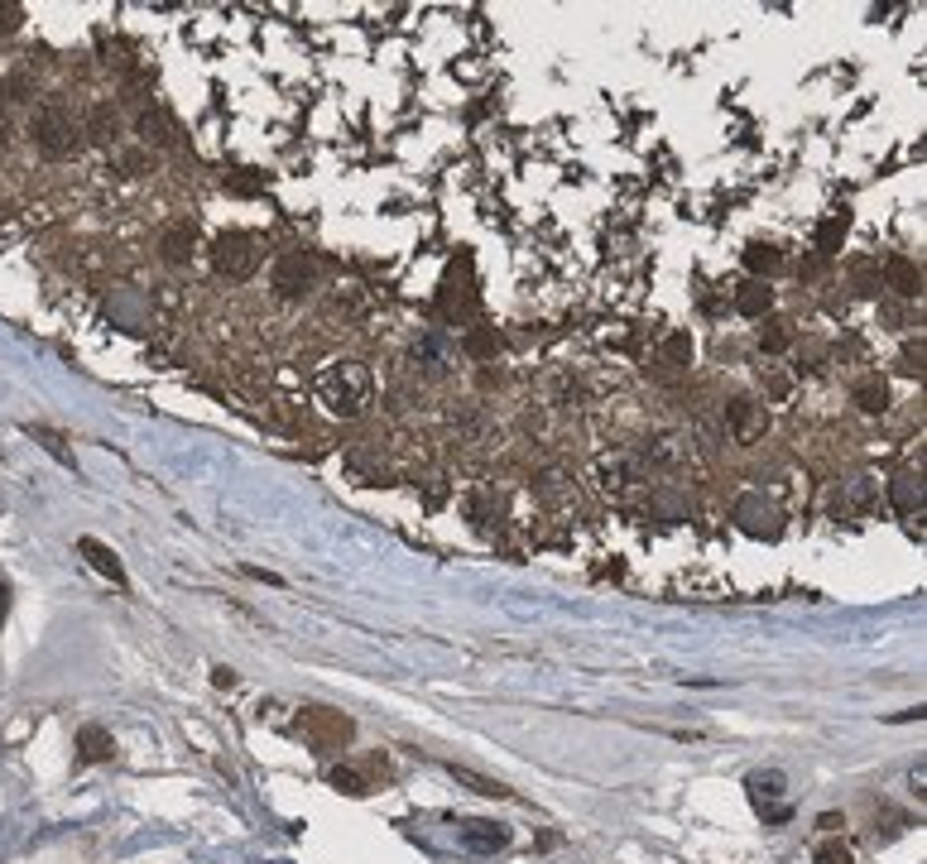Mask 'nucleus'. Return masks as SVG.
I'll return each instance as SVG.
<instances>
[{"mask_svg": "<svg viewBox=\"0 0 927 864\" xmlns=\"http://www.w3.org/2000/svg\"><path fill=\"white\" fill-rule=\"evenodd\" d=\"M92 140H97V144L116 140V116H111L106 106H97V111H92Z\"/></svg>", "mask_w": 927, "mask_h": 864, "instance_id": "18", "label": "nucleus"}, {"mask_svg": "<svg viewBox=\"0 0 927 864\" xmlns=\"http://www.w3.org/2000/svg\"><path fill=\"white\" fill-rule=\"evenodd\" d=\"M745 264L755 269V274H774L783 264V255H779V245H769V240H755L750 250H745Z\"/></svg>", "mask_w": 927, "mask_h": 864, "instance_id": "14", "label": "nucleus"}, {"mask_svg": "<svg viewBox=\"0 0 927 864\" xmlns=\"http://www.w3.org/2000/svg\"><path fill=\"white\" fill-rule=\"evenodd\" d=\"M851 394H855V404L865 408V413H884V408H889V384L879 380V375H865Z\"/></svg>", "mask_w": 927, "mask_h": 864, "instance_id": "13", "label": "nucleus"}, {"mask_svg": "<svg viewBox=\"0 0 927 864\" xmlns=\"http://www.w3.org/2000/svg\"><path fill=\"white\" fill-rule=\"evenodd\" d=\"M822 360H827V346H822V341H807V370H812V375L822 370Z\"/></svg>", "mask_w": 927, "mask_h": 864, "instance_id": "26", "label": "nucleus"}, {"mask_svg": "<svg viewBox=\"0 0 927 864\" xmlns=\"http://www.w3.org/2000/svg\"><path fill=\"white\" fill-rule=\"evenodd\" d=\"M899 370H903V375H923V336L903 346V356H899Z\"/></svg>", "mask_w": 927, "mask_h": 864, "instance_id": "19", "label": "nucleus"}, {"mask_svg": "<svg viewBox=\"0 0 927 864\" xmlns=\"http://www.w3.org/2000/svg\"><path fill=\"white\" fill-rule=\"evenodd\" d=\"M212 260H217V269L226 279H250V274L260 269V240L245 236V231H231V236L217 240Z\"/></svg>", "mask_w": 927, "mask_h": 864, "instance_id": "2", "label": "nucleus"}, {"mask_svg": "<svg viewBox=\"0 0 927 864\" xmlns=\"http://www.w3.org/2000/svg\"><path fill=\"white\" fill-rule=\"evenodd\" d=\"M298 725H303V735L318 744V749H342V744L351 740V730H356L342 711H327V706H303V720H298Z\"/></svg>", "mask_w": 927, "mask_h": 864, "instance_id": "3", "label": "nucleus"}, {"mask_svg": "<svg viewBox=\"0 0 927 864\" xmlns=\"http://www.w3.org/2000/svg\"><path fill=\"white\" fill-rule=\"evenodd\" d=\"M462 836L476 845V850H500L505 840H510V831H490V821H466Z\"/></svg>", "mask_w": 927, "mask_h": 864, "instance_id": "15", "label": "nucleus"}, {"mask_svg": "<svg viewBox=\"0 0 927 864\" xmlns=\"http://www.w3.org/2000/svg\"><path fill=\"white\" fill-rule=\"evenodd\" d=\"M462 783H471V788L481 792V797H510V788L505 783H495V778H481V773H471V768H452Z\"/></svg>", "mask_w": 927, "mask_h": 864, "instance_id": "16", "label": "nucleus"}, {"mask_svg": "<svg viewBox=\"0 0 927 864\" xmlns=\"http://www.w3.org/2000/svg\"><path fill=\"white\" fill-rule=\"evenodd\" d=\"M140 130H145V140H159V144H169V140H173L169 130H164V120H159V116H149V111L140 116Z\"/></svg>", "mask_w": 927, "mask_h": 864, "instance_id": "23", "label": "nucleus"}, {"mask_svg": "<svg viewBox=\"0 0 927 864\" xmlns=\"http://www.w3.org/2000/svg\"><path fill=\"white\" fill-rule=\"evenodd\" d=\"M884 284L894 288V293H903V298H918L923 293V269L908 260V255H889L884 260Z\"/></svg>", "mask_w": 927, "mask_h": 864, "instance_id": "5", "label": "nucleus"}, {"mask_svg": "<svg viewBox=\"0 0 927 864\" xmlns=\"http://www.w3.org/2000/svg\"><path fill=\"white\" fill-rule=\"evenodd\" d=\"M332 783H337L342 792H351V797H361V792H370V783L361 778V773H351V768H337V773H332Z\"/></svg>", "mask_w": 927, "mask_h": 864, "instance_id": "20", "label": "nucleus"}, {"mask_svg": "<svg viewBox=\"0 0 927 864\" xmlns=\"http://www.w3.org/2000/svg\"><path fill=\"white\" fill-rule=\"evenodd\" d=\"M29 432H34V437H39V442H44V447H49V452H53V456H58V461H73V456H68V452H63V442H58V437H53V432H49V428H29Z\"/></svg>", "mask_w": 927, "mask_h": 864, "instance_id": "25", "label": "nucleus"}, {"mask_svg": "<svg viewBox=\"0 0 927 864\" xmlns=\"http://www.w3.org/2000/svg\"><path fill=\"white\" fill-rule=\"evenodd\" d=\"M846 231H851V212L841 207V212H831L827 221H822V231H817V250H822V255H836V250L846 245Z\"/></svg>", "mask_w": 927, "mask_h": 864, "instance_id": "11", "label": "nucleus"}, {"mask_svg": "<svg viewBox=\"0 0 927 864\" xmlns=\"http://www.w3.org/2000/svg\"><path fill=\"white\" fill-rule=\"evenodd\" d=\"M769 308H774V288L764 284V279L740 284V293H735V312H745V317H764Z\"/></svg>", "mask_w": 927, "mask_h": 864, "instance_id": "9", "label": "nucleus"}, {"mask_svg": "<svg viewBox=\"0 0 927 864\" xmlns=\"http://www.w3.org/2000/svg\"><path fill=\"white\" fill-rule=\"evenodd\" d=\"M466 346H471V351H476V356H486V351H495V336H471V341H466Z\"/></svg>", "mask_w": 927, "mask_h": 864, "instance_id": "27", "label": "nucleus"}, {"mask_svg": "<svg viewBox=\"0 0 927 864\" xmlns=\"http://www.w3.org/2000/svg\"><path fill=\"white\" fill-rule=\"evenodd\" d=\"M212 682H217V687H231V682H236V672H231V668H217V677H212Z\"/></svg>", "mask_w": 927, "mask_h": 864, "instance_id": "28", "label": "nucleus"}, {"mask_svg": "<svg viewBox=\"0 0 927 864\" xmlns=\"http://www.w3.org/2000/svg\"><path fill=\"white\" fill-rule=\"evenodd\" d=\"M759 346H764V356L788 351V346H793V322H788V317H764V327H759Z\"/></svg>", "mask_w": 927, "mask_h": 864, "instance_id": "12", "label": "nucleus"}, {"mask_svg": "<svg viewBox=\"0 0 927 864\" xmlns=\"http://www.w3.org/2000/svg\"><path fill=\"white\" fill-rule=\"evenodd\" d=\"M663 360H668V365H687V360H692V341H687V332H673L668 341H663Z\"/></svg>", "mask_w": 927, "mask_h": 864, "instance_id": "17", "label": "nucleus"}, {"mask_svg": "<svg viewBox=\"0 0 927 864\" xmlns=\"http://www.w3.org/2000/svg\"><path fill=\"white\" fill-rule=\"evenodd\" d=\"M726 423H731V432L740 442H755L759 432H764V408L755 399H731L726 404Z\"/></svg>", "mask_w": 927, "mask_h": 864, "instance_id": "6", "label": "nucleus"}, {"mask_svg": "<svg viewBox=\"0 0 927 864\" xmlns=\"http://www.w3.org/2000/svg\"><path fill=\"white\" fill-rule=\"evenodd\" d=\"M29 135H34V144H39V154L63 159V154H73L77 125H73V116H68L63 106H39L34 120H29Z\"/></svg>", "mask_w": 927, "mask_h": 864, "instance_id": "1", "label": "nucleus"}, {"mask_svg": "<svg viewBox=\"0 0 927 864\" xmlns=\"http://www.w3.org/2000/svg\"><path fill=\"white\" fill-rule=\"evenodd\" d=\"M313 260H303V255H284V260L274 264V288L284 293V298H298V293H308L313 288Z\"/></svg>", "mask_w": 927, "mask_h": 864, "instance_id": "4", "label": "nucleus"}, {"mask_svg": "<svg viewBox=\"0 0 927 864\" xmlns=\"http://www.w3.org/2000/svg\"><path fill=\"white\" fill-rule=\"evenodd\" d=\"M25 24V5H0V34H15Z\"/></svg>", "mask_w": 927, "mask_h": 864, "instance_id": "22", "label": "nucleus"}, {"mask_svg": "<svg viewBox=\"0 0 927 864\" xmlns=\"http://www.w3.org/2000/svg\"><path fill=\"white\" fill-rule=\"evenodd\" d=\"M77 552H82V557H87V562H92V567H97L101 576H111L116 586H125V567H121V557H116V552L106 548V543H97V538H82V543H77Z\"/></svg>", "mask_w": 927, "mask_h": 864, "instance_id": "8", "label": "nucleus"}, {"mask_svg": "<svg viewBox=\"0 0 927 864\" xmlns=\"http://www.w3.org/2000/svg\"><path fill=\"white\" fill-rule=\"evenodd\" d=\"M817 864H855V860H851V850H846L841 840H827V845L817 850Z\"/></svg>", "mask_w": 927, "mask_h": 864, "instance_id": "21", "label": "nucleus"}, {"mask_svg": "<svg viewBox=\"0 0 927 864\" xmlns=\"http://www.w3.org/2000/svg\"><path fill=\"white\" fill-rule=\"evenodd\" d=\"M193 240H197V236H193V226H188V221H173L169 231L159 236V255H164L169 264L193 260Z\"/></svg>", "mask_w": 927, "mask_h": 864, "instance_id": "7", "label": "nucleus"}, {"mask_svg": "<svg viewBox=\"0 0 927 864\" xmlns=\"http://www.w3.org/2000/svg\"><path fill=\"white\" fill-rule=\"evenodd\" d=\"M0 101H5V77H0Z\"/></svg>", "mask_w": 927, "mask_h": 864, "instance_id": "29", "label": "nucleus"}, {"mask_svg": "<svg viewBox=\"0 0 927 864\" xmlns=\"http://www.w3.org/2000/svg\"><path fill=\"white\" fill-rule=\"evenodd\" d=\"M894 500H899L903 509H908V504H913V500H923V485L913 490V476H899V485H894Z\"/></svg>", "mask_w": 927, "mask_h": 864, "instance_id": "24", "label": "nucleus"}, {"mask_svg": "<svg viewBox=\"0 0 927 864\" xmlns=\"http://www.w3.org/2000/svg\"><path fill=\"white\" fill-rule=\"evenodd\" d=\"M77 749H82V759H87V764H101V759H111V754H116V740H111L101 725H82V730H77Z\"/></svg>", "mask_w": 927, "mask_h": 864, "instance_id": "10", "label": "nucleus"}]
</instances>
